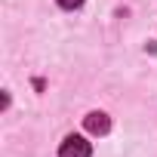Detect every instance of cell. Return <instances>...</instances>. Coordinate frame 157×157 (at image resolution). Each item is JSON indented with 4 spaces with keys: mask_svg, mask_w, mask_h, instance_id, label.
I'll use <instances>...</instances> for the list:
<instances>
[{
    "mask_svg": "<svg viewBox=\"0 0 157 157\" xmlns=\"http://www.w3.org/2000/svg\"><path fill=\"white\" fill-rule=\"evenodd\" d=\"M59 6L62 10H77V6H83V0H59Z\"/></svg>",
    "mask_w": 157,
    "mask_h": 157,
    "instance_id": "obj_3",
    "label": "cell"
},
{
    "mask_svg": "<svg viewBox=\"0 0 157 157\" xmlns=\"http://www.w3.org/2000/svg\"><path fill=\"white\" fill-rule=\"evenodd\" d=\"M86 129L90 132H96V136H105L108 129H111V120H108V114H102V111H93V114H86Z\"/></svg>",
    "mask_w": 157,
    "mask_h": 157,
    "instance_id": "obj_2",
    "label": "cell"
},
{
    "mask_svg": "<svg viewBox=\"0 0 157 157\" xmlns=\"http://www.w3.org/2000/svg\"><path fill=\"white\" fill-rule=\"evenodd\" d=\"M90 154H93V148L83 136H68L59 148V157H90Z\"/></svg>",
    "mask_w": 157,
    "mask_h": 157,
    "instance_id": "obj_1",
    "label": "cell"
}]
</instances>
